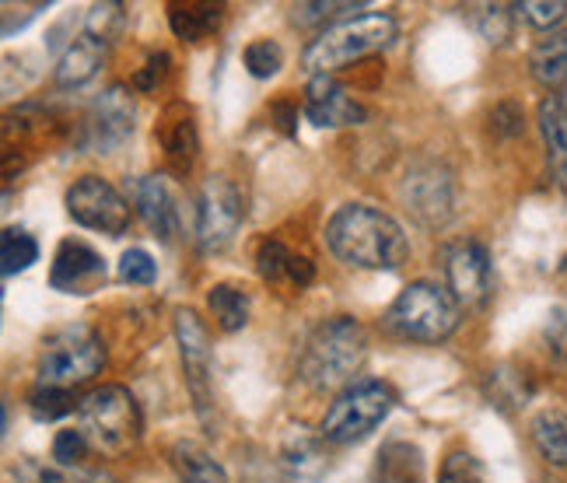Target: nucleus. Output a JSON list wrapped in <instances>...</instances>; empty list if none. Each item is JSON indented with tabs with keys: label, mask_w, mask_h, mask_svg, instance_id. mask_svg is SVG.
Returning <instances> with one entry per match:
<instances>
[{
	"label": "nucleus",
	"mask_w": 567,
	"mask_h": 483,
	"mask_svg": "<svg viewBox=\"0 0 567 483\" xmlns=\"http://www.w3.org/2000/svg\"><path fill=\"white\" fill-rule=\"evenodd\" d=\"M330 253L358 270H396L410 253L403 228L379 207L343 204L326 225Z\"/></svg>",
	"instance_id": "nucleus-1"
},
{
	"label": "nucleus",
	"mask_w": 567,
	"mask_h": 483,
	"mask_svg": "<svg viewBox=\"0 0 567 483\" xmlns=\"http://www.w3.org/2000/svg\"><path fill=\"white\" fill-rule=\"evenodd\" d=\"M368 358V333L351 316L326 319L305 340L298 371L312 389H337L351 382Z\"/></svg>",
	"instance_id": "nucleus-2"
},
{
	"label": "nucleus",
	"mask_w": 567,
	"mask_h": 483,
	"mask_svg": "<svg viewBox=\"0 0 567 483\" xmlns=\"http://www.w3.org/2000/svg\"><path fill=\"white\" fill-rule=\"evenodd\" d=\"M396 39V18L389 14H358L322 29L301 53V71L309 78H330L333 71L347 68L368 53L392 47Z\"/></svg>",
	"instance_id": "nucleus-3"
},
{
	"label": "nucleus",
	"mask_w": 567,
	"mask_h": 483,
	"mask_svg": "<svg viewBox=\"0 0 567 483\" xmlns=\"http://www.w3.org/2000/svg\"><path fill=\"white\" fill-rule=\"evenodd\" d=\"M460 309L463 305L455 301L449 288L431 280H417V284H406L396 295V301L385 309V329L413 343H439L455 333Z\"/></svg>",
	"instance_id": "nucleus-4"
},
{
	"label": "nucleus",
	"mask_w": 567,
	"mask_h": 483,
	"mask_svg": "<svg viewBox=\"0 0 567 483\" xmlns=\"http://www.w3.org/2000/svg\"><path fill=\"white\" fill-rule=\"evenodd\" d=\"M78 431L89 438V445L105 455H123L141 442L144 417L134 392L123 386L92 389L78 403Z\"/></svg>",
	"instance_id": "nucleus-5"
},
{
	"label": "nucleus",
	"mask_w": 567,
	"mask_h": 483,
	"mask_svg": "<svg viewBox=\"0 0 567 483\" xmlns=\"http://www.w3.org/2000/svg\"><path fill=\"white\" fill-rule=\"evenodd\" d=\"M102 364H105V347L99 333H92L89 326H63L42 343L35 376L39 386L71 392L74 386L95 379Z\"/></svg>",
	"instance_id": "nucleus-6"
},
{
	"label": "nucleus",
	"mask_w": 567,
	"mask_h": 483,
	"mask_svg": "<svg viewBox=\"0 0 567 483\" xmlns=\"http://www.w3.org/2000/svg\"><path fill=\"white\" fill-rule=\"evenodd\" d=\"M396 403V392L382 382H351L322 417V438L333 445H354L372 434Z\"/></svg>",
	"instance_id": "nucleus-7"
},
{
	"label": "nucleus",
	"mask_w": 567,
	"mask_h": 483,
	"mask_svg": "<svg viewBox=\"0 0 567 483\" xmlns=\"http://www.w3.org/2000/svg\"><path fill=\"white\" fill-rule=\"evenodd\" d=\"M243 193L235 189L228 175H210L200 189V204H196V242L204 253H221L231 246V238L243 228Z\"/></svg>",
	"instance_id": "nucleus-8"
},
{
	"label": "nucleus",
	"mask_w": 567,
	"mask_h": 483,
	"mask_svg": "<svg viewBox=\"0 0 567 483\" xmlns=\"http://www.w3.org/2000/svg\"><path fill=\"white\" fill-rule=\"evenodd\" d=\"M68 214L81 228L102 235H123L130 228V204L113 183L99 179V175H81L68 189Z\"/></svg>",
	"instance_id": "nucleus-9"
},
{
	"label": "nucleus",
	"mask_w": 567,
	"mask_h": 483,
	"mask_svg": "<svg viewBox=\"0 0 567 483\" xmlns=\"http://www.w3.org/2000/svg\"><path fill=\"white\" fill-rule=\"evenodd\" d=\"M400 201L406 204V210L417 217L421 225L439 228L452 217L455 207V186L452 175L439 165H417L406 172V179L400 186Z\"/></svg>",
	"instance_id": "nucleus-10"
},
{
	"label": "nucleus",
	"mask_w": 567,
	"mask_h": 483,
	"mask_svg": "<svg viewBox=\"0 0 567 483\" xmlns=\"http://www.w3.org/2000/svg\"><path fill=\"white\" fill-rule=\"evenodd\" d=\"M84 130H89V147H95L99 155H109V151L134 134V99H130L126 88L113 84L109 92H102L92 105Z\"/></svg>",
	"instance_id": "nucleus-11"
},
{
	"label": "nucleus",
	"mask_w": 567,
	"mask_h": 483,
	"mask_svg": "<svg viewBox=\"0 0 567 483\" xmlns=\"http://www.w3.org/2000/svg\"><path fill=\"white\" fill-rule=\"evenodd\" d=\"M176 340H179V354H183V368H186L196 410L204 413L207 403H210V392H207V382H210V340H207V329H204L200 316L189 312V309H179L176 312Z\"/></svg>",
	"instance_id": "nucleus-12"
},
{
	"label": "nucleus",
	"mask_w": 567,
	"mask_h": 483,
	"mask_svg": "<svg viewBox=\"0 0 567 483\" xmlns=\"http://www.w3.org/2000/svg\"><path fill=\"white\" fill-rule=\"evenodd\" d=\"M50 284L63 295H92L105 284V259L84 242H63L53 259Z\"/></svg>",
	"instance_id": "nucleus-13"
},
{
	"label": "nucleus",
	"mask_w": 567,
	"mask_h": 483,
	"mask_svg": "<svg viewBox=\"0 0 567 483\" xmlns=\"http://www.w3.org/2000/svg\"><path fill=\"white\" fill-rule=\"evenodd\" d=\"M445 274L460 305H480L491 291V256L480 242H460L445 259Z\"/></svg>",
	"instance_id": "nucleus-14"
},
{
	"label": "nucleus",
	"mask_w": 567,
	"mask_h": 483,
	"mask_svg": "<svg viewBox=\"0 0 567 483\" xmlns=\"http://www.w3.org/2000/svg\"><path fill=\"white\" fill-rule=\"evenodd\" d=\"M134 207L144 217V225L155 232L162 242H172L183 228V214L176 189H172L168 175H144L134 186Z\"/></svg>",
	"instance_id": "nucleus-15"
},
{
	"label": "nucleus",
	"mask_w": 567,
	"mask_h": 483,
	"mask_svg": "<svg viewBox=\"0 0 567 483\" xmlns=\"http://www.w3.org/2000/svg\"><path fill=\"white\" fill-rule=\"evenodd\" d=\"M305 116L316 126H358L368 120L364 105L351 99L333 78H312L305 95Z\"/></svg>",
	"instance_id": "nucleus-16"
},
{
	"label": "nucleus",
	"mask_w": 567,
	"mask_h": 483,
	"mask_svg": "<svg viewBox=\"0 0 567 483\" xmlns=\"http://www.w3.org/2000/svg\"><path fill=\"white\" fill-rule=\"evenodd\" d=\"M105 50H109V42L89 35V32H81L74 42H71V50L60 56L56 63V84L60 88H81V84H89L99 68H102V60H105Z\"/></svg>",
	"instance_id": "nucleus-17"
},
{
	"label": "nucleus",
	"mask_w": 567,
	"mask_h": 483,
	"mask_svg": "<svg viewBox=\"0 0 567 483\" xmlns=\"http://www.w3.org/2000/svg\"><path fill=\"white\" fill-rule=\"evenodd\" d=\"M539 134L547 144V158L554 168V179L567 189V105L557 95L539 102Z\"/></svg>",
	"instance_id": "nucleus-18"
},
{
	"label": "nucleus",
	"mask_w": 567,
	"mask_h": 483,
	"mask_svg": "<svg viewBox=\"0 0 567 483\" xmlns=\"http://www.w3.org/2000/svg\"><path fill=\"white\" fill-rule=\"evenodd\" d=\"M18 483H116L113 473L89 470V466H63V463H42V459H18L11 466Z\"/></svg>",
	"instance_id": "nucleus-19"
},
{
	"label": "nucleus",
	"mask_w": 567,
	"mask_h": 483,
	"mask_svg": "<svg viewBox=\"0 0 567 483\" xmlns=\"http://www.w3.org/2000/svg\"><path fill=\"white\" fill-rule=\"evenodd\" d=\"M529 71L539 84L557 88L567 81V29L539 39L529 53Z\"/></svg>",
	"instance_id": "nucleus-20"
},
{
	"label": "nucleus",
	"mask_w": 567,
	"mask_h": 483,
	"mask_svg": "<svg viewBox=\"0 0 567 483\" xmlns=\"http://www.w3.org/2000/svg\"><path fill=\"white\" fill-rule=\"evenodd\" d=\"M533 442L539 455L547 459L550 466L567 470V413L564 410H539L533 417Z\"/></svg>",
	"instance_id": "nucleus-21"
},
{
	"label": "nucleus",
	"mask_w": 567,
	"mask_h": 483,
	"mask_svg": "<svg viewBox=\"0 0 567 483\" xmlns=\"http://www.w3.org/2000/svg\"><path fill=\"white\" fill-rule=\"evenodd\" d=\"M172 466L179 473V483H228L225 466L193 442H179L172 449Z\"/></svg>",
	"instance_id": "nucleus-22"
},
{
	"label": "nucleus",
	"mask_w": 567,
	"mask_h": 483,
	"mask_svg": "<svg viewBox=\"0 0 567 483\" xmlns=\"http://www.w3.org/2000/svg\"><path fill=\"white\" fill-rule=\"evenodd\" d=\"M207 309L225 333H238L249 322V295L231 288V284H214L207 291Z\"/></svg>",
	"instance_id": "nucleus-23"
},
{
	"label": "nucleus",
	"mask_w": 567,
	"mask_h": 483,
	"mask_svg": "<svg viewBox=\"0 0 567 483\" xmlns=\"http://www.w3.org/2000/svg\"><path fill=\"white\" fill-rule=\"evenodd\" d=\"M221 14H225V8H217V4H186V8L176 4L168 11V21H172V32H176L179 39L200 42L217 29Z\"/></svg>",
	"instance_id": "nucleus-24"
},
{
	"label": "nucleus",
	"mask_w": 567,
	"mask_h": 483,
	"mask_svg": "<svg viewBox=\"0 0 567 483\" xmlns=\"http://www.w3.org/2000/svg\"><path fill=\"white\" fill-rule=\"evenodd\" d=\"M39 259V242L25 228H4L0 235V263H4V274H25L32 263Z\"/></svg>",
	"instance_id": "nucleus-25"
},
{
	"label": "nucleus",
	"mask_w": 567,
	"mask_h": 483,
	"mask_svg": "<svg viewBox=\"0 0 567 483\" xmlns=\"http://www.w3.org/2000/svg\"><path fill=\"white\" fill-rule=\"evenodd\" d=\"M291 263L295 256L288 253L280 238H264L259 242V253H256V267H259V277L264 280H280L284 274L291 277Z\"/></svg>",
	"instance_id": "nucleus-26"
},
{
	"label": "nucleus",
	"mask_w": 567,
	"mask_h": 483,
	"mask_svg": "<svg viewBox=\"0 0 567 483\" xmlns=\"http://www.w3.org/2000/svg\"><path fill=\"white\" fill-rule=\"evenodd\" d=\"M368 4H347V0H316V4H298L295 8V21L298 25H319V21H347V18H358V11H364Z\"/></svg>",
	"instance_id": "nucleus-27"
},
{
	"label": "nucleus",
	"mask_w": 567,
	"mask_h": 483,
	"mask_svg": "<svg viewBox=\"0 0 567 483\" xmlns=\"http://www.w3.org/2000/svg\"><path fill=\"white\" fill-rule=\"evenodd\" d=\"M246 68L252 78H274L284 68V50L270 39H256L246 47Z\"/></svg>",
	"instance_id": "nucleus-28"
},
{
	"label": "nucleus",
	"mask_w": 567,
	"mask_h": 483,
	"mask_svg": "<svg viewBox=\"0 0 567 483\" xmlns=\"http://www.w3.org/2000/svg\"><path fill=\"white\" fill-rule=\"evenodd\" d=\"M29 410L39 417V421H56V417L71 413V410H78V407H74V400H71V392L35 386V389H32V397H29Z\"/></svg>",
	"instance_id": "nucleus-29"
},
{
	"label": "nucleus",
	"mask_w": 567,
	"mask_h": 483,
	"mask_svg": "<svg viewBox=\"0 0 567 483\" xmlns=\"http://www.w3.org/2000/svg\"><path fill=\"white\" fill-rule=\"evenodd\" d=\"M123 21H126L123 4H95L89 11V25H84V32L102 42H116V35L123 32Z\"/></svg>",
	"instance_id": "nucleus-30"
},
{
	"label": "nucleus",
	"mask_w": 567,
	"mask_h": 483,
	"mask_svg": "<svg viewBox=\"0 0 567 483\" xmlns=\"http://www.w3.org/2000/svg\"><path fill=\"white\" fill-rule=\"evenodd\" d=\"M439 483H487V473L480 466V459L470 452H452L439 473Z\"/></svg>",
	"instance_id": "nucleus-31"
},
{
	"label": "nucleus",
	"mask_w": 567,
	"mask_h": 483,
	"mask_svg": "<svg viewBox=\"0 0 567 483\" xmlns=\"http://www.w3.org/2000/svg\"><path fill=\"white\" fill-rule=\"evenodd\" d=\"M120 280L123 284H155L158 280V263L151 259L147 249H126L120 256Z\"/></svg>",
	"instance_id": "nucleus-32"
},
{
	"label": "nucleus",
	"mask_w": 567,
	"mask_h": 483,
	"mask_svg": "<svg viewBox=\"0 0 567 483\" xmlns=\"http://www.w3.org/2000/svg\"><path fill=\"white\" fill-rule=\"evenodd\" d=\"M518 11L536 29H554V25H560V21L567 18L564 0H526V4H518Z\"/></svg>",
	"instance_id": "nucleus-33"
},
{
	"label": "nucleus",
	"mask_w": 567,
	"mask_h": 483,
	"mask_svg": "<svg viewBox=\"0 0 567 483\" xmlns=\"http://www.w3.org/2000/svg\"><path fill=\"white\" fill-rule=\"evenodd\" d=\"M92 452L89 445V438H84L78 428H68V431H60L56 434V442H53V459L63 466H81V459Z\"/></svg>",
	"instance_id": "nucleus-34"
},
{
	"label": "nucleus",
	"mask_w": 567,
	"mask_h": 483,
	"mask_svg": "<svg viewBox=\"0 0 567 483\" xmlns=\"http://www.w3.org/2000/svg\"><path fill=\"white\" fill-rule=\"evenodd\" d=\"M165 147H168V158H176L183 168H189L193 165V158H196V126H193V120H179L176 123V134H172L168 141H165Z\"/></svg>",
	"instance_id": "nucleus-35"
},
{
	"label": "nucleus",
	"mask_w": 567,
	"mask_h": 483,
	"mask_svg": "<svg viewBox=\"0 0 567 483\" xmlns=\"http://www.w3.org/2000/svg\"><path fill=\"white\" fill-rule=\"evenodd\" d=\"M165 74H168V56H165V53L151 56V60H147V68L137 74V88H141V92H155L158 81H162Z\"/></svg>",
	"instance_id": "nucleus-36"
}]
</instances>
